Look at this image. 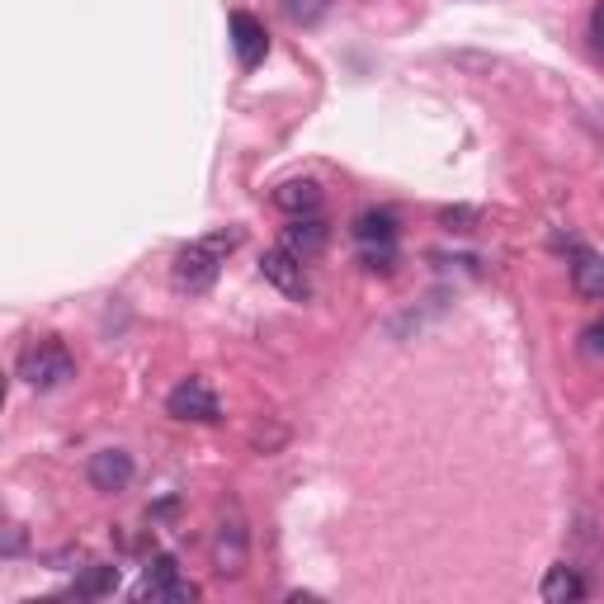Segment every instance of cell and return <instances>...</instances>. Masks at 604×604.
Wrapping results in <instances>:
<instances>
[{
	"instance_id": "obj_18",
	"label": "cell",
	"mask_w": 604,
	"mask_h": 604,
	"mask_svg": "<svg viewBox=\"0 0 604 604\" xmlns=\"http://www.w3.org/2000/svg\"><path fill=\"white\" fill-rule=\"evenodd\" d=\"M283 440H289V430H283V426H275L269 434H265V426H255V430H251V444H255V453H275Z\"/></svg>"
},
{
	"instance_id": "obj_12",
	"label": "cell",
	"mask_w": 604,
	"mask_h": 604,
	"mask_svg": "<svg viewBox=\"0 0 604 604\" xmlns=\"http://www.w3.org/2000/svg\"><path fill=\"white\" fill-rule=\"evenodd\" d=\"M571 289H577L585 302H600L604 298V255L577 251V265H571Z\"/></svg>"
},
{
	"instance_id": "obj_5",
	"label": "cell",
	"mask_w": 604,
	"mask_h": 604,
	"mask_svg": "<svg viewBox=\"0 0 604 604\" xmlns=\"http://www.w3.org/2000/svg\"><path fill=\"white\" fill-rule=\"evenodd\" d=\"M165 411H171L175 420H199V426H213V420H222V402H218V392L208 387L204 378H185L179 387H171Z\"/></svg>"
},
{
	"instance_id": "obj_14",
	"label": "cell",
	"mask_w": 604,
	"mask_h": 604,
	"mask_svg": "<svg viewBox=\"0 0 604 604\" xmlns=\"http://www.w3.org/2000/svg\"><path fill=\"white\" fill-rule=\"evenodd\" d=\"M175 577H179V562H175L171 553H156V557L147 562V577H142V585H138V600H151L165 581H175Z\"/></svg>"
},
{
	"instance_id": "obj_7",
	"label": "cell",
	"mask_w": 604,
	"mask_h": 604,
	"mask_svg": "<svg viewBox=\"0 0 604 604\" xmlns=\"http://www.w3.org/2000/svg\"><path fill=\"white\" fill-rule=\"evenodd\" d=\"M232 48H236V57H241V67H260V62H265L269 34H265V24L255 20V14H246V10L232 14Z\"/></svg>"
},
{
	"instance_id": "obj_11",
	"label": "cell",
	"mask_w": 604,
	"mask_h": 604,
	"mask_svg": "<svg viewBox=\"0 0 604 604\" xmlns=\"http://www.w3.org/2000/svg\"><path fill=\"white\" fill-rule=\"evenodd\" d=\"M538 595L548 600V604H571V600H585V581H581L577 567L557 562V567H548V577H543V591Z\"/></svg>"
},
{
	"instance_id": "obj_21",
	"label": "cell",
	"mask_w": 604,
	"mask_h": 604,
	"mask_svg": "<svg viewBox=\"0 0 604 604\" xmlns=\"http://www.w3.org/2000/svg\"><path fill=\"white\" fill-rule=\"evenodd\" d=\"M591 38H595V48L604 53V0H595V10H591Z\"/></svg>"
},
{
	"instance_id": "obj_16",
	"label": "cell",
	"mask_w": 604,
	"mask_h": 604,
	"mask_svg": "<svg viewBox=\"0 0 604 604\" xmlns=\"http://www.w3.org/2000/svg\"><path fill=\"white\" fill-rule=\"evenodd\" d=\"M151 600H171V604H194V600H199V585H194V581H165L161 585V591L156 595H151Z\"/></svg>"
},
{
	"instance_id": "obj_1",
	"label": "cell",
	"mask_w": 604,
	"mask_h": 604,
	"mask_svg": "<svg viewBox=\"0 0 604 604\" xmlns=\"http://www.w3.org/2000/svg\"><path fill=\"white\" fill-rule=\"evenodd\" d=\"M236 246H241V226H222V232H213V236L189 241L171 265V283L179 293H208L222 275L226 255H232Z\"/></svg>"
},
{
	"instance_id": "obj_2",
	"label": "cell",
	"mask_w": 604,
	"mask_h": 604,
	"mask_svg": "<svg viewBox=\"0 0 604 604\" xmlns=\"http://www.w3.org/2000/svg\"><path fill=\"white\" fill-rule=\"evenodd\" d=\"M14 373H20V383L34 387V392H57V387H67L71 378H76V359H71V350H67L62 340L48 336V340L24 345Z\"/></svg>"
},
{
	"instance_id": "obj_19",
	"label": "cell",
	"mask_w": 604,
	"mask_h": 604,
	"mask_svg": "<svg viewBox=\"0 0 604 604\" xmlns=\"http://www.w3.org/2000/svg\"><path fill=\"white\" fill-rule=\"evenodd\" d=\"M440 222L449 232H467V226L477 222V208H440Z\"/></svg>"
},
{
	"instance_id": "obj_6",
	"label": "cell",
	"mask_w": 604,
	"mask_h": 604,
	"mask_svg": "<svg viewBox=\"0 0 604 604\" xmlns=\"http://www.w3.org/2000/svg\"><path fill=\"white\" fill-rule=\"evenodd\" d=\"M132 453L124 449H100V453H90V463H85V477H90V487L95 491H128L132 487Z\"/></svg>"
},
{
	"instance_id": "obj_13",
	"label": "cell",
	"mask_w": 604,
	"mask_h": 604,
	"mask_svg": "<svg viewBox=\"0 0 604 604\" xmlns=\"http://www.w3.org/2000/svg\"><path fill=\"white\" fill-rule=\"evenodd\" d=\"M114 591H118V567H109V562L85 567V577L71 585L76 600H104V595H114Z\"/></svg>"
},
{
	"instance_id": "obj_10",
	"label": "cell",
	"mask_w": 604,
	"mask_h": 604,
	"mask_svg": "<svg viewBox=\"0 0 604 604\" xmlns=\"http://www.w3.org/2000/svg\"><path fill=\"white\" fill-rule=\"evenodd\" d=\"M350 232L359 246H392V241H397V218H392L387 208H364V213L350 222Z\"/></svg>"
},
{
	"instance_id": "obj_3",
	"label": "cell",
	"mask_w": 604,
	"mask_h": 604,
	"mask_svg": "<svg viewBox=\"0 0 604 604\" xmlns=\"http://www.w3.org/2000/svg\"><path fill=\"white\" fill-rule=\"evenodd\" d=\"M251 557V528L241 520V510H226L213 528V571L218 577H241Z\"/></svg>"
},
{
	"instance_id": "obj_9",
	"label": "cell",
	"mask_w": 604,
	"mask_h": 604,
	"mask_svg": "<svg viewBox=\"0 0 604 604\" xmlns=\"http://www.w3.org/2000/svg\"><path fill=\"white\" fill-rule=\"evenodd\" d=\"M322 204H326V194L316 179H289V185L275 189V208H283L289 218H312V213H322Z\"/></svg>"
},
{
	"instance_id": "obj_8",
	"label": "cell",
	"mask_w": 604,
	"mask_h": 604,
	"mask_svg": "<svg viewBox=\"0 0 604 604\" xmlns=\"http://www.w3.org/2000/svg\"><path fill=\"white\" fill-rule=\"evenodd\" d=\"M326 241H330L326 218H322V213H312V218H293L289 226H283V241H279V246H289L293 255H302V260H312V255L322 251Z\"/></svg>"
},
{
	"instance_id": "obj_20",
	"label": "cell",
	"mask_w": 604,
	"mask_h": 604,
	"mask_svg": "<svg viewBox=\"0 0 604 604\" xmlns=\"http://www.w3.org/2000/svg\"><path fill=\"white\" fill-rule=\"evenodd\" d=\"M364 265H369V269H383V275H387V269L397 265V255H392V246H369V251H364Z\"/></svg>"
},
{
	"instance_id": "obj_4",
	"label": "cell",
	"mask_w": 604,
	"mask_h": 604,
	"mask_svg": "<svg viewBox=\"0 0 604 604\" xmlns=\"http://www.w3.org/2000/svg\"><path fill=\"white\" fill-rule=\"evenodd\" d=\"M260 275H265V283H275L283 298H293V302L312 298L307 265H302V255H293L289 246H269V251L260 255Z\"/></svg>"
},
{
	"instance_id": "obj_17",
	"label": "cell",
	"mask_w": 604,
	"mask_h": 604,
	"mask_svg": "<svg viewBox=\"0 0 604 604\" xmlns=\"http://www.w3.org/2000/svg\"><path fill=\"white\" fill-rule=\"evenodd\" d=\"M581 350L591 359H604V316H595V322L581 330Z\"/></svg>"
},
{
	"instance_id": "obj_15",
	"label": "cell",
	"mask_w": 604,
	"mask_h": 604,
	"mask_svg": "<svg viewBox=\"0 0 604 604\" xmlns=\"http://www.w3.org/2000/svg\"><path fill=\"white\" fill-rule=\"evenodd\" d=\"M326 10H330V0H283V14H289V24H302V28L322 24Z\"/></svg>"
}]
</instances>
